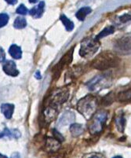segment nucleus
Segmentation results:
<instances>
[{
    "mask_svg": "<svg viewBox=\"0 0 131 158\" xmlns=\"http://www.w3.org/2000/svg\"><path fill=\"white\" fill-rule=\"evenodd\" d=\"M120 19V22L122 23H126L127 21H130L131 20V16L129 15V14H125V15H123L122 17L119 18Z\"/></svg>",
    "mask_w": 131,
    "mask_h": 158,
    "instance_id": "a878e982",
    "label": "nucleus"
},
{
    "mask_svg": "<svg viewBox=\"0 0 131 158\" xmlns=\"http://www.w3.org/2000/svg\"><path fill=\"white\" fill-rule=\"evenodd\" d=\"M6 2L8 4H10V5H14L17 2V0H6Z\"/></svg>",
    "mask_w": 131,
    "mask_h": 158,
    "instance_id": "cd10ccee",
    "label": "nucleus"
},
{
    "mask_svg": "<svg viewBox=\"0 0 131 158\" xmlns=\"http://www.w3.org/2000/svg\"><path fill=\"white\" fill-rule=\"evenodd\" d=\"M70 131H71L72 136L78 137V136L81 135L83 134V131H84V129H83V126L81 124L74 123V124H72L71 127H70Z\"/></svg>",
    "mask_w": 131,
    "mask_h": 158,
    "instance_id": "dca6fc26",
    "label": "nucleus"
},
{
    "mask_svg": "<svg viewBox=\"0 0 131 158\" xmlns=\"http://www.w3.org/2000/svg\"><path fill=\"white\" fill-rule=\"evenodd\" d=\"M60 143L58 140L54 139H48L46 143V149L49 152H55L60 147Z\"/></svg>",
    "mask_w": 131,
    "mask_h": 158,
    "instance_id": "ddd939ff",
    "label": "nucleus"
},
{
    "mask_svg": "<svg viewBox=\"0 0 131 158\" xmlns=\"http://www.w3.org/2000/svg\"><path fill=\"white\" fill-rule=\"evenodd\" d=\"M100 47V42L96 38H86L81 42L80 54L88 58L96 54Z\"/></svg>",
    "mask_w": 131,
    "mask_h": 158,
    "instance_id": "39448f33",
    "label": "nucleus"
},
{
    "mask_svg": "<svg viewBox=\"0 0 131 158\" xmlns=\"http://www.w3.org/2000/svg\"><path fill=\"white\" fill-rule=\"evenodd\" d=\"M14 110V106L12 104H2L1 106V112L7 119H10L12 117Z\"/></svg>",
    "mask_w": 131,
    "mask_h": 158,
    "instance_id": "4468645a",
    "label": "nucleus"
},
{
    "mask_svg": "<svg viewBox=\"0 0 131 158\" xmlns=\"http://www.w3.org/2000/svg\"><path fill=\"white\" fill-rule=\"evenodd\" d=\"M17 13L18 14H21V15H25V14H28V9L26 8L25 6L21 4L17 9Z\"/></svg>",
    "mask_w": 131,
    "mask_h": 158,
    "instance_id": "b1692460",
    "label": "nucleus"
},
{
    "mask_svg": "<svg viewBox=\"0 0 131 158\" xmlns=\"http://www.w3.org/2000/svg\"><path fill=\"white\" fill-rule=\"evenodd\" d=\"M9 53L15 59H20L21 57V55H22L21 47L15 45V44H14V45H12L10 47V49H9Z\"/></svg>",
    "mask_w": 131,
    "mask_h": 158,
    "instance_id": "2eb2a0df",
    "label": "nucleus"
},
{
    "mask_svg": "<svg viewBox=\"0 0 131 158\" xmlns=\"http://www.w3.org/2000/svg\"><path fill=\"white\" fill-rule=\"evenodd\" d=\"M108 117V112L105 110H100L95 113L90 118L89 122V131L91 135H97L103 130Z\"/></svg>",
    "mask_w": 131,
    "mask_h": 158,
    "instance_id": "7ed1b4c3",
    "label": "nucleus"
},
{
    "mask_svg": "<svg viewBox=\"0 0 131 158\" xmlns=\"http://www.w3.org/2000/svg\"><path fill=\"white\" fill-rule=\"evenodd\" d=\"M5 58L6 54L5 52H4V50L2 47H0V62H3L5 61Z\"/></svg>",
    "mask_w": 131,
    "mask_h": 158,
    "instance_id": "bb28decb",
    "label": "nucleus"
},
{
    "mask_svg": "<svg viewBox=\"0 0 131 158\" xmlns=\"http://www.w3.org/2000/svg\"><path fill=\"white\" fill-rule=\"evenodd\" d=\"M9 21V16L6 14H0V28L5 26Z\"/></svg>",
    "mask_w": 131,
    "mask_h": 158,
    "instance_id": "4be33fe9",
    "label": "nucleus"
},
{
    "mask_svg": "<svg viewBox=\"0 0 131 158\" xmlns=\"http://www.w3.org/2000/svg\"><path fill=\"white\" fill-rule=\"evenodd\" d=\"M3 71L5 72L6 74L11 77H17L19 74L16 64L13 61H6L5 64H3Z\"/></svg>",
    "mask_w": 131,
    "mask_h": 158,
    "instance_id": "1a4fd4ad",
    "label": "nucleus"
},
{
    "mask_svg": "<svg viewBox=\"0 0 131 158\" xmlns=\"http://www.w3.org/2000/svg\"><path fill=\"white\" fill-rule=\"evenodd\" d=\"M112 93L107 94L102 100V103L104 105H110L112 102V101H113V95H112Z\"/></svg>",
    "mask_w": 131,
    "mask_h": 158,
    "instance_id": "5701e85b",
    "label": "nucleus"
},
{
    "mask_svg": "<svg viewBox=\"0 0 131 158\" xmlns=\"http://www.w3.org/2000/svg\"><path fill=\"white\" fill-rule=\"evenodd\" d=\"M0 158H8V157H6V156H4V155H2V154H1V153H0Z\"/></svg>",
    "mask_w": 131,
    "mask_h": 158,
    "instance_id": "2f4dec72",
    "label": "nucleus"
},
{
    "mask_svg": "<svg viewBox=\"0 0 131 158\" xmlns=\"http://www.w3.org/2000/svg\"><path fill=\"white\" fill-rule=\"evenodd\" d=\"M73 50H74V48H72V50L68 51V52L63 56L61 60L60 61V62L58 63V64L57 65L56 69H54V77H59V75H60V72L63 70V69H64V67H66L67 65H68V64L72 62V61Z\"/></svg>",
    "mask_w": 131,
    "mask_h": 158,
    "instance_id": "6e6552de",
    "label": "nucleus"
},
{
    "mask_svg": "<svg viewBox=\"0 0 131 158\" xmlns=\"http://www.w3.org/2000/svg\"><path fill=\"white\" fill-rule=\"evenodd\" d=\"M120 63L119 57L111 51H104L92 61V67L98 70H108L117 67Z\"/></svg>",
    "mask_w": 131,
    "mask_h": 158,
    "instance_id": "f257e3e1",
    "label": "nucleus"
},
{
    "mask_svg": "<svg viewBox=\"0 0 131 158\" xmlns=\"http://www.w3.org/2000/svg\"><path fill=\"white\" fill-rule=\"evenodd\" d=\"M39 0H29V2H31V3H35V2H38Z\"/></svg>",
    "mask_w": 131,
    "mask_h": 158,
    "instance_id": "7c9ffc66",
    "label": "nucleus"
},
{
    "mask_svg": "<svg viewBox=\"0 0 131 158\" xmlns=\"http://www.w3.org/2000/svg\"><path fill=\"white\" fill-rule=\"evenodd\" d=\"M69 97V90L68 89L64 87V88H59L54 90L52 93L51 95L47 99V106H51L58 110L63 103L65 102Z\"/></svg>",
    "mask_w": 131,
    "mask_h": 158,
    "instance_id": "20e7f679",
    "label": "nucleus"
},
{
    "mask_svg": "<svg viewBox=\"0 0 131 158\" xmlns=\"http://www.w3.org/2000/svg\"><path fill=\"white\" fill-rule=\"evenodd\" d=\"M113 158H123V157H122V156H115V157H113Z\"/></svg>",
    "mask_w": 131,
    "mask_h": 158,
    "instance_id": "473e14b6",
    "label": "nucleus"
},
{
    "mask_svg": "<svg viewBox=\"0 0 131 158\" xmlns=\"http://www.w3.org/2000/svg\"><path fill=\"white\" fill-rule=\"evenodd\" d=\"M26 25H27V21H26V20L24 18L18 17L14 21V28H17V29H22V28H25Z\"/></svg>",
    "mask_w": 131,
    "mask_h": 158,
    "instance_id": "412c9836",
    "label": "nucleus"
},
{
    "mask_svg": "<svg viewBox=\"0 0 131 158\" xmlns=\"http://www.w3.org/2000/svg\"><path fill=\"white\" fill-rule=\"evenodd\" d=\"M114 50L116 53L121 55L131 54V37L124 36L115 42Z\"/></svg>",
    "mask_w": 131,
    "mask_h": 158,
    "instance_id": "0eeeda50",
    "label": "nucleus"
},
{
    "mask_svg": "<svg viewBox=\"0 0 131 158\" xmlns=\"http://www.w3.org/2000/svg\"><path fill=\"white\" fill-rule=\"evenodd\" d=\"M112 84L111 77L108 75H100L97 76L88 82L87 86L90 90H99L108 87Z\"/></svg>",
    "mask_w": 131,
    "mask_h": 158,
    "instance_id": "423d86ee",
    "label": "nucleus"
},
{
    "mask_svg": "<svg viewBox=\"0 0 131 158\" xmlns=\"http://www.w3.org/2000/svg\"><path fill=\"white\" fill-rule=\"evenodd\" d=\"M115 122H116V127H117L118 130H119L120 132H123V130H124L125 123H126V121H125L124 116H123V115H119V116H116Z\"/></svg>",
    "mask_w": 131,
    "mask_h": 158,
    "instance_id": "a211bd4d",
    "label": "nucleus"
},
{
    "mask_svg": "<svg viewBox=\"0 0 131 158\" xmlns=\"http://www.w3.org/2000/svg\"><path fill=\"white\" fill-rule=\"evenodd\" d=\"M97 107V99L95 96L89 94L77 103V110L86 118H91Z\"/></svg>",
    "mask_w": 131,
    "mask_h": 158,
    "instance_id": "f03ea898",
    "label": "nucleus"
},
{
    "mask_svg": "<svg viewBox=\"0 0 131 158\" xmlns=\"http://www.w3.org/2000/svg\"><path fill=\"white\" fill-rule=\"evenodd\" d=\"M116 100L119 102H125L131 100V87L128 89H124L119 91L116 94Z\"/></svg>",
    "mask_w": 131,
    "mask_h": 158,
    "instance_id": "9d476101",
    "label": "nucleus"
},
{
    "mask_svg": "<svg viewBox=\"0 0 131 158\" xmlns=\"http://www.w3.org/2000/svg\"><path fill=\"white\" fill-rule=\"evenodd\" d=\"M90 12H91V9H90V7H83V8L80 9V10L76 13V16L80 21H84L86 16L88 15Z\"/></svg>",
    "mask_w": 131,
    "mask_h": 158,
    "instance_id": "f3484780",
    "label": "nucleus"
},
{
    "mask_svg": "<svg viewBox=\"0 0 131 158\" xmlns=\"http://www.w3.org/2000/svg\"><path fill=\"white\" fill-rule=\"evenodd\" d=\"M114 31H115V28L113 26L107 27V28H105L104 30H102V31L99 33L98 35H97V37H96V39H97V40H99L100 39L103 38V37H105L107 36V35L112 34V33L114 32Z\"/></svg>",
    "mask_w": 131,
    "mask_h": 158,
    "instance_id": "aec40b11",
    "label": "nucleus"
},
{
    "mask_svg": "<svg viewBox=\"0 0 131 158\" xmlns=\"http://www.w3.org/2000/svg\"><path fill=\"white\" fill-rule=\"evenodd\" d=\"M87 158H102L100 154H92L90 156H88Z\"/></svg>",
    "mask_w": 131,
    "mask_h": 158,
    "instance_id": "c85d7f7f",
    "label": "nucleus"
},
{
    "mask_svg": "<svg viewBox=\"0 0 131 158\" xmlns=\"http://www.w3.org/2000/svg\"><path fill=\"white\" fill-rule=\"evenodd\" d=\"M44 7H45V2L42 1L36 6L33 7L32 9L30 10V14L35 18H41L43 12H44Z\"/></svg>",
    "mask_w": 131,
    "mask_h": 158,
    "instance_id": "9b49d317",
    "label": "nucleus"
},
{
    "mask_svg": "<svg viewBox=\"0 0 131 158\" xmlns=\"http://www.w3.org/2000/svg\"><path fill=\"white\" fill-rule=\"evenodd\" d=\"M11 158H21V156H20L19 153H14V154H12V156H11Z\"/></svg>",
    "mask_w": 131,
    "mask_h": 158,
    "instance_id": "c756f323",
    "label": "nucleus"
},
{
    "mask_svg": "<svg viewBox=\"0 0 131 158\" xmlns=\"http://www.w3.org/2000/svg\"><path fill=\"white\" fill-rule=\"evenodd\" d=\"M75 120V115L74 113L71 112H66L62 116H60V120H59V124L61 126L67 125L69 123H72Z\"/></svg>",
    "mask_w": 131,
    "mask_h": 158,
    "instance_id": "f8f14e48",
    "label": "nucleus"
},
{
    "mask_svg": "<svg viewBox=\"0 0 131 158\" xmlns=\"http://www.w3.org/2000/svg\"><path fill=\"white\" fill-rule=\"evenodd\" d=\"M54 138H55L57 140H58L60 143L63 142V140H64V137H63V136L61 135H60L57 130H54Z\"/></svg>",
    "mask_w": 131,
    "mask_h": 158,
    "instance_id": "393cba45",
    "label": "nucleus"
},
{
    "mask_svg": "<svg viewBox=\"0 0 131 158\" xmlns=\"http://www.w3.org/2000/svg\"><path fill=\"white\" fill-rule=\"evenodd\" d=\"M60 21H62V23L64 24V27H65L66 30L68 31H72L73 28H74V24H73L72 21H71L68 18L66 17L65 15H61L60 16Z\"/></svg>",
    "mask_w": 131,
    "mask_h": 158,
    "instance_id": "6ab92c4d",
    "label": "nucleus"
}]
</instances>
